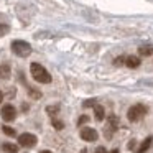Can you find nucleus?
Listing matches in <instances>:
<instances>
[{"label":"nucleus","instance_id":"nucleus-1","mask_svg":"<svg viewBox=\"0 0 153 153\" xmlns=\"http://www.w3.org/2000/svg\"><path fill=\"white\" fill-rule=\"evenodd\" d=\"M30 73H31V77H33L36 82H40V84H50L51 82V74L48 73L41 64L31 63L30 64Z\"/></svg>","mask_w":153,"mask_h":153},{"label":"nucleus","instance_id":"nucleus-2","mask_svg":"<svg viewBox=\"0 0 153 153\" xmlns=\"http://www.w3.org/2000/svg\"><path fill=\"white\" fill-rule=\"evenodd\" d=\"M12 51L20 58H27L31 54V46H30V43H27L23 40H15V41H12Z\"/></svg>","mask_w":153,"mask_h":153},{"label":"nucleus","instance_id":"nucleus-3","mask_svg":"<svg viewBox=\"0 0 153 153\" xmlns=\"http://www.w3.org/2000/svg\"><path fill=\"white\" fill-rule=\"evenodd\" d=\"M145 114H146V107L143 104H135V105H132L128 109L127 117H128L130 122H138V120H142L145 117Z\"/></svg>","mask_w":153,"mask_h":153},{"label":"nucleus","instance_id":"nucleus-4","mask_svg":"<svg viewBox=\"0 0 153 153\" xmlns=\"http://www.w3.org/2000/svg\"><path fill=\"white\" fill-rule=\"evenodd\" d=\"M117 130H119V117L110 114V115L107 117V125H105V128H104V133H105L107 138H110V137L114 135V132H117Z\"/></svg>","mask_w":153,"mask_h":153},{"label":"nucleus","instance_id":"nucleus-5","mask_svg":"<svg viewBox=\"0 0 153 153\" xmlns=\"http://www.w3.org/2000/svg\"><path fill=\"white\" fill-rule=\"evenodd\" d=\"M18 145L20 146H25V148H33L36 145V135L33 133H22L18 135Z\"/></svg>","mask_w":153,"mask_h":153},{"label":"nucleus","instance_id":"nucleus-6","mask_svg":"<svg viewBox=\"0 0 153 153\" xmlns=\"http://www.w3.org/2000/svg\"><path fill=\"white\" fill-rule=\"evenodd\" d=\"M2 119L5 120V122H13L15 117H17V110H15V107L12 105V104H5L4 107H2Z\"/></svg>","mask_w":153,"mask_h":153},{"label":"nucleus","instance_id":"nucleus-7","mask_svg":"<svg viewBox=\"0 0 153 153\" xmlns=\"http://www.w3.org/2000/svg\"><path fill=\"white\" fill-rule=\"evenodd\" d=\"M81 138L86 142H96L99 138V133L91 127H84V128H81Z\"/></svg>","mask_w":153,"mask_h":153},{"label":"nucleus","instance_id":"nucleus-8","mask_svg":"<svg viewBox=\"0 0 153 153\" xmlns=\"http://www.w3.org/2000/svg\"><path fill=\"white\" fill-rule=\"evenodd\" d=\"M94 115H96V120L102 122L104 117H105V110H104V107L99 105V104H96V105H94Z\"/></svg>","mask_w":153,"mask_h":153},{"label":"nucleus","instance_id":"nucleus-9","mask_svg":"<svg viewBox=\"0 0 153 153\" xmlns=\"http://www.w3.org/2000/svg\"><path fill=\"white\" fill-rule=\"evenodd\" d=\"M125 64H127L128 68H132V69H135V68L140 66V58H138V56H127Z\"/></svg>","mask_w":153,"mask_h":153},{"label":"nucleus","instance_id":"nucleus-10","mask_svg":"<svg viewBox=\"0 0 153 153\" xmlns=\"http://www.w3.org/2000/svg\"><path fill=\"white\" fill-rule=\"evenodd\" d=\"M10 74H12V71H10V66H8V64H0V77H2V79H8Z\"/></svg>","mask_w":153,"mask_h":153},{"label":"nucleus","instance_id":"nucleus-11","mask_svg":"<svg viewBox=\"0 0 153 153\" xmlns=\"http://www.w3.org/2000/svg\"><path fill=\"white\" fill-rule=\"evenodd\" d=\"M138 54H140V56H150V54H153V46H152V45L140 46L138 48Z\"/></svg>","mask_w":153,"mask_h":153},{"label":"nucleus","instance_id":"nucleus-12","mask_svg":"<svg viewBox=\"0 0 153 153\" xmlns=\"http://www.w3.org/2000/svg\"><path fill=\"white\" fill-rule=\"evenodd\" d=\"M2 150L5 153H18V145H13V143H4L2 145Z\"/></svg>","mask_w":153,"mask_h":153},{"label":"nucleus","instance_id":"nucleus-13","mask_svg":"<svg viewBox=\"0 0 153 153\" xmlns=\"http://www.w3.org/2000/svg\"><path fill=\"white\" fill-rule=\"evenodd\" d=\"M150 146H152V138L148 137V138H145V142H143L142 145H140V148L137 150V153H145L146 150L150 148Z\"/></svg>","mask_w":153,"mask_h":153},{"label":"nucleus","instance_id":"nucleus-14","mask_svg":"<svg viewBox=\"0 0 153 153\" xmlns=\"http://www.w3.org/2000/svg\"><path fill=\"white\" fill-rule=\"evenodd\" d=\"M51 125H53L56 130H63V128H64V123H63V120H59V119H54V117L51 119Z\"/></svg>","mask_w":153,"mask_h":153},{"label":"nucleus","instance_id":"nucleus-15","mask_svg":"<svg viewBox=\"0 0 153 153\" xmlns=\"http://www.w3.org/2000/svg\"><path fill=\"white\" fill-rule=\"evenodd\" d=\"M27 91L30 92V96L33 97V99H40V97H41V92H40V91H35L33 87L28 86V84H27Z\"/></svg>","mask_w":153,"mask_h":153},{"label":"nucleus","instance_id":"nucleus-16","mask_svg":"<svg viewBox=\"0 0 153 153\" xmlns=\"http://www.w3.org/2000/svg\"><path fill=\"white\" fill-rule=\"evenodd\" d=\"M58 110H59V105H48V107H46V112L50 114L51 117H53V115H56V114H58Z\"/></svg>","mask_w":153,"mask_h":153},{"label":"nucleus","instance_id":"nucleus-17","mask_svg":"<svg viewBox=\"0 0 153 153\" xmlns=\"http://www.w3.org/2000/svg\"><path fill=\"white\" fill-rule=\"evenodd\" d=\"M2 130H4V132L7 133L8 137H15V128H12V127H8V125H4V127H2Z\"/></svg>","mask_w":153,"mask_h":153},{"label":"nucleus","instance_id":"nucleus-18","mask_svg":"<svg viewBox=\"0 0 153 153\" xmlns=\"http://www.w3.org/2000/svg\"><path fill=\"white\" fill-rule=\"evenodd\" d=\"M8 31H10V27H8V25L0 23V36H4V35H7Z\"/></svg>","mask_w":153,"mask_h":153},{"label":"nucleus","instance_id":"nucleus-19","mask_svg":"<svg viewBox=\"0 0 153 153\" xmlns=\"http://www.w3.org/2000/svg\"><path fill=\"white\" fill-rule=\"evenodd\" d=\"M87 122H89V117H87V115H81L79 120H77V127H82L84 123H87Z\"/></svg>","mask_w":153,"mask_h":153},{"label":"nucleus","instance_id":"nucleus-20","mask_svg":"<svg viewBox=\"0 0 153 153\" xmlns=\"http://www.w3.org/2000/svg\"><path fill=\"white\" fill-rule=\"evenodd\" d=\"M125 59H127V58H123V56H120V58H115V61H114V64H115V66H122V64H125Z\"/></svg>","mask_w":153,"mask_h":153},{"label":"nucleus","instance_id":"nucleus-21","mask_svg":"<svg viewBox=\"0 0 153 153\" xmlns=\"http://www.w3.org/2000/svg\"><path fill=\"white\" fill-rule=\"evenodd\" d=\"M82 105H84V107H94V105H96V100H94V99H91V100H86V102H84Z\"/></svg>","mask_w":153,"mask_h":153},{"label":"nucleus","instance_id":"nucleus-22","mask_svg":"<svg viewBox=\"0 0 153 153\" xmlns=\"http://www.w3.org/2000/svg\"><path fill=\"white\" fill-rule=\"evenodd\" d=\"M94 153H109V152L105 150V146H97L96 152H94Z\"/></svg>","mask_w":153,"mask_h":153},{"label":"nucleus","instance_id":"nucleus-23","mask_svg":"<svg viewBox=\"0 0 153 153\" xmlns=\"http://www.w3.org/2000/svg\"><path fill=\"white\" fill-rule=\"evenodd\" d=\"M135 145H137V142L135 140H132V142L128 143V150H132V148H135Z\"/></svg>","mask_w":153,"mask_h":153},{"label":"nucleus","instance_id":"nucleus-24","mask_svg":"<svg viewBox=\"0 0 153 153\" xmlns=\"http://www.w3.org/2000/svg\"><path fill=\"white\" fill-rule=\"evenodd\" d=\"M2 100H4V92L0 91V104H2Z\"/></svg>","mask_w":153,"mask_h":153},{"label":"nucleus","instance_id":"nucleus-25","mask_svg":"<svg viewBox=\"0 0 153 153\" xmlns=\"http://www.w3.org/2000/svg\"><path fill=\"white\" fill-rule=\"evenodd\" d=\"M40 153H53V152H50V150H43V152H40Z\"/></svg>","mask_w":153,"mask_h":153},{"label":"nucleus","instance_id":"nucleus-26","mask_svg":"<svg viewBox=\"0 0 153 153\" xmlns=\"http://www.w3.org/2000/svg\"><path fill=\"white\" fill-rule=\"evenodd\" d=\"M110 153H120V152H119V150H112Z\"/></svg>","mask_w":153,"mask_h":153},{"label":"nucleus","instance_id":"nucleus-27","mask_svg":"<svg viewBox=\"0 0 153 153\" xmlns=\"http://www.w3.org/2000/svg\"><path fill=\"white\" fill-rule=\"evenodd\" d=\"M81 153H87V152H86V150H82V152H81Z\"/></svg>","mask_w":153,"mask_h":153}]
</instances>
